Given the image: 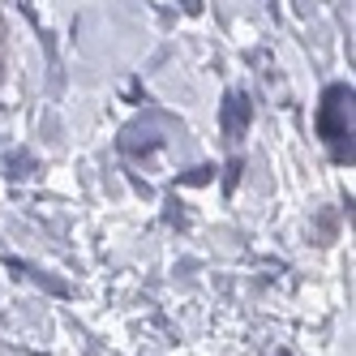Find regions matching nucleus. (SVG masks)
<instances>
[{"label": "nucleus", "instance_id": "f257e3e1", "mask_svg": "<svg viewBox=\"0 0 356 356\" xmlns=\"http://www.w3.org/2000/svg\"><path fill=\"white\" fill-rule=\"evenodd\" d=\"M318 134L330 142L343 155V142L352 146V90L348 86H330L322 95V108H318Z\"/></svg>", "mask_w": 356, "mask_h": 356}, {"label": "nucleus", "instance_id": "f03ea898", "mask_svg": "<svg viewBox=\"0 0 356 356\" xmlns=\"http://www.w3.org/2000/svg\"><path fill=\"white\" fill-rule=\"evenodd\" d=\"M249 129V99L245 95H227V104H223V134L227 138H245Z\"/></svg>", "mask_w": 356, "mask_h": 356}]
</instances>
